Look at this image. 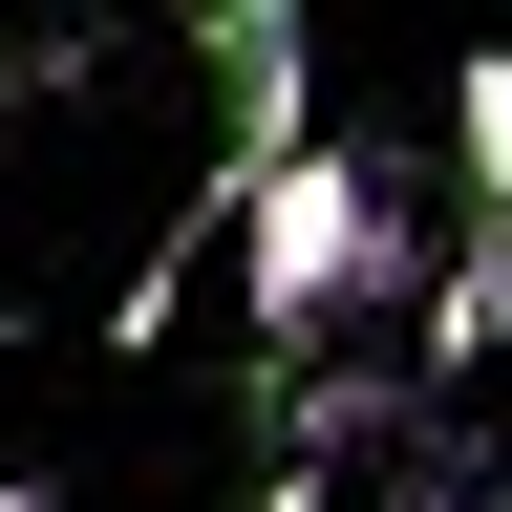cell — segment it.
Segmentation results:
<instances>
[{
	"label": "cell",
	"mask_w": 512,
	"mask_h": 512,
	"mask_svg": "<svg viewBox=\"0 0 512 512\" xmlns=\"http://www.w3.org/2000/svg\"><path fill=\"white\" fill-rule=\"evenodd\" d=\"M384 512H448V491H384Z\"/></svg>",
	"instance_id": "cell-5"
},
{
	"label": "cell",
	"mask_w": 512,
	"mask_h": 512,
	"mask_svg": "<svg viewBox=\"0 0 512 512\" xmlns=\"http://www.w3.org/2000/svg\"><path fill=\"white\" fill-rule=\"evenodd\" d=\"M0 512H64V491H43V470H0Z\"/></svg>",
	"instance_id": "cell-4"
},
{
	"label": "cell",
	"mask_w": 512,
	"mask_h": 512,
	"mask_svg": "<svg viewBox=\"0 0 512 512\" xmlns=\"http://www.w3.org/2000/svg\"><path fill=\"white\" fill-rule=\"evenodd\" d=\"M448 150H470V214H512V43L448 64Z\"/></svg>",
	"instance_id": "cell-3"
},
{
	"label": "cell",
	"mask_w": 512,
	"mask_h": 512,
	"mask_svg": "<svg viewBox=\"0 0 512 512\" xmlns=\"http://www.w3.org/2000/svg\"><path fill=\"white\" fill-rule=\"evenodd\" d=\"M406 192H384V150H299L278 192L235 214V320H256V384H299L342 320H406Z\"/></svg>",
	"instance_id": "cell-1"
},
{
	"label": "cell",
	"mask_w": 512,
	"mask_h": 512,
	"mask_svg": "<svg viewBox=\"0 0 512 512\" xmlns=\"http://www.w3.org/2000/svg\"><path fill=\"white\" fill-rule=\"evenodd\" d=\"M470 363H512V214H470V256L427 278V384H470Z\"/></svg>",
	"instance_id": "cell-2"
}]
</instances>
